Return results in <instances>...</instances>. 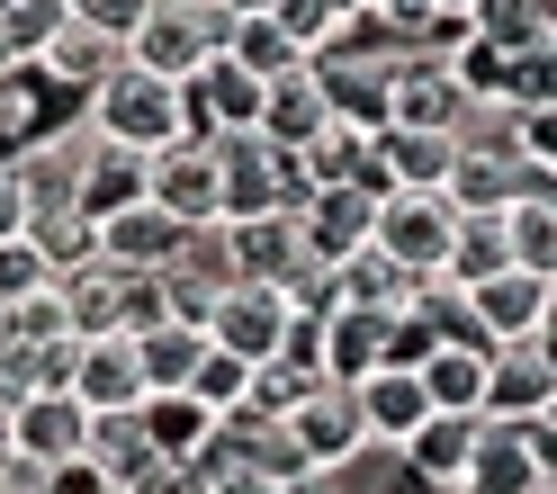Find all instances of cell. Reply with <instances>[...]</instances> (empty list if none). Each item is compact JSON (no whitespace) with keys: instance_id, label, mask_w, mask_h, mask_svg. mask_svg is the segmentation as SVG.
Masks as SVG:
<instances>
[{"instance_id":"obj_1","label":"cell","mask_w":557,"mask_h":494,"mask_svg":"<svg viewBox=\"0 0 557 494\" xmlns=\"http://www.w3.org/2000/svg\"><path fill=\"white\" fill-rule=\"evenodd\" d=\"M82 126L99 135V145H117V153H162L171 135H189L181 82H162V73H145V63L117 54V73L82 90Z\"/></svg>"},{"instance_id":"obj_2","label":"cell","mask_w":557,"mask_h":494,"mask_svg":"<svg viewBox=\"0 0 557 494\" xmlns=\"http://www.w3.org/2000/svg\"><path fill=\"white\" fill-rule=\"evenodd\" d=\"M207 153H216V217L243 225V217H297L306 198H315V181H306L297 153H278L270 135H207Z\"/></svg>"},{"instance_id":"obj_3","label":"cell","mask_w":557,"mask_h":494,"mask_svg":"<svg viewBox=\"0 0 557 494\" xmlns=\"http://www.w3.org/2000/svg\"><path fill=\"white\" fill-rule=\"evenodd\" d=\"M225 37H234V18L216 0H145V18H135V37H126V63H145L162 82H189L198 63L225 54Z\"/></svg>"},{"instance_id":"obj_4","label":"cell","mask_w":557,"mask_h":494,"mask_svg":"<svg viewBox=\"0 0 557 494\" xmlns=\"http://www.w3.org/2000/svg\"><path fill=\"white\" fill-rule=\"evenodd\" d=\"M449 225H459V207H449L441 189H387V198H377V217H369V252H387L413 279H441Z\"/></svg>"},{"instance_id":"obj_5","label":"cell","mask_w":557,"mask_h":494,"mask_svg":"<svg viewBox=\"0 0 557 494\" xmlns=\"http://www.w3.org/2000/svg\"><path fill=\"white\" fill-rule=\"evenodd\" d=\"M468 306V324L476 342L495 350V342H531L557 324V270H495V279H476V288H459Z\"/></svg>"},{"instance_id":"obj_6","label":"cell","mask_w":557,"mask_h":494,"mask_svg":"<svg viewBox=\"0 0 557 494\" xmlns=\"http://www.w3.org/2000/svg\"><path fill=\"white\" fill-rule=\"evenodd\" d=\"M459 494H548V422H485L476 413Z\"/></svg>"},{"instance_id":"obj_7","label":"cell","mask_w":557,"mask_h":494,"mask_svg":"<svg viewBox=\"0 0 557 494\" xmlns=\"http://www.w3.org/2000/svg\"><path fill=\"white\" fill-rule=\"evenodd\" d=\"M288 324H297V306L278 297V288H261V279H234V288H225L216 306H207V342H216L225 360H243V369L278 360Z\"/></svg>"},{"instance_id":"obj_8","label":"cell","mask_w":557,"mask_h":494,"mask_svg":"<svg viewBox=\"0 0 557 494\" xmlns=\"http://www.w3.org/2000/svg\"><path fill=\"white\" fill-rule=\"evenodd\" d=\"M82 432H90V413L63 396V386H37V396L0 405V449L27 458V468H63V458H82Z\"/></svg>"},{"instance_id":"obj_9","label":"cell","mask_w":557,"mask_h":494,"mask_svg":"<svg viewBox=\"0 0 557 494\" xmlns=\"http://www.w3.org/2000/svg\"><path fill=\"white\" fill-rule=\"evenodd\" d=\"M288 449L306 458V468H351V458L369 449V432H360V405H351V386H333V378H315L306 396L288 405Z\"/></svg>"},{"instance_id":"obj_10","label":"cell","mask_w":557,"mask_h":494,"mask_svg":"<svg viewBox=\"0 0 557 494\" xmlns=\"http://www.w3.org/2000/svg\"><path fill=\"white\" fill-rule=\"evenodd\" d=\"M145 198L171 225H225L216 217V153H207V135H171L162 153H145Z\"/></svg>"},{"instance_id":"obj_11","label":"cell","mask_w":557,"mask_h":494,"mask_svg":"<svg viewBox=\"0 0 557 494\" xmlns=\"http://www.w3.org/2000/svg\"><path fill=\"white\" fill-rule=\"evenodd\" d=\"M548 396H557V369H548V333L531 342H495L485 350V422H548Z\"/></svg>"},{"instance_id":"obj_12","label":"cell","mask_w":557,"mask_h":494,"mask_svg":"<svg viewBox=\"0 0 557 494\" xmlns=\"http://www.w3.org/2000/svg\"><path fill=\"white\" fill-rule=\"evenodd\" d=\"M63 396H73L82 413H117V405H145L135 333H73V369H63Z\"/></svg>"},{"instance_id":"obj_13","label":"cell","mask_w":557,"mask_h":494,"mask_svg":"<svg viewBox=\"0 0 557 494\" xmlns=\"http://www.w3.org/2000/svg\"><path fill=\"white\" fill-rule=\"evenodd\" d=\"M171 243H181V225H171L153 198H126V207H109V217H90V261H109L126 279H153L171 261Z\"/></svg>"},{"instance_id":"obj_14","label":"cell","mask_w":557,"mask_h":494,"mask_svg":"<svg viewBox=\"0 0 557 494\" xmlns=\"http://www.w3.org/2000/svg\"><path fill=\"white\" fill-rule=\"evenodd\" d=\"M468 441H476V413H423V422L396 441L405 485H413V494H459V477H468Z\"/></svg>"},{"instance_id":"obj_15","label":"cell","mask_w":557,"mask_h":494,"mask_svg":"<svg viewBox=\"0 0 557 494\" xmlns=\"http://www.w3.org/2000/svg\"><path fill=\"white\" fill-rule=\"evenodd\" d=\"M387 350H396V314H369V306H324V314H315V369H324L333 386L369 378Z\"/></svg>"},{"instance_id":"obj_16","label":"cell","mask_w":557,"mask_h":494,"mask_svg":"<svg viewBox=\"0 0 557 494\" xmlns=\"http://www.w3.org/2000/svg\"><path fill=\"white\" fill-rule=\"evenodd\" d=\"M459 109H468V90H459V73H449V63H432V54H405L396 73H387V126L449 135V126H459Z\"/></svg>"},{"instance_id":"obj_17","label":"cell","mask_w":557,"mask_h":494,"mask_svg":"<svg viewBox=\"0 0 557 494\" xmlns=\"http://www.w3.org/2000/svg\"><path fill=\"white\" fill-rule=\"evenodd\" d=\"M181 118H189V135H243L261 118V82L216 54V63H198V73L181 82Z\"/></svg>"},{"instance_id":"obj_18","label":"cell","mask_w":557,"mask_h":494,"mask_svg":"<svg viewBox=\"0 0 557 494\" xmlns=\"http://www.w3.org/2000/svg\"><path fill=\"white\" fill-rule=\"evenodd\" d=\"M369 217H377V198H360V189H315V198H306L297 207V243H306V261H351L360 252V243H369Z\"/></svg>"},{"instance_id":"obj_19","label":"cell","mask_w":557,"mask_h":494,"mask_svg":"<svg viewBox=\"0 0 557 494\" xmlns=\"http://www.w3.org/2000/svg\"><path fill=\"white\" fill-rule=\"evenodd\" d=\"M333 126V109H324V90H315V73H278V82H261V118H252V135H270L278 153H306L315 135Z\"/></svg>"},{"instance_id":"obj_20","label":"cell","mask_w":557,"mask_h":494,"mask_svg":"<svg viewBox=\"0 0 557 494\" xmlns=\"http://www.w3.org/2000/svg\"><path fill=\"white\" fill-rule=\"evenodd\" d=\"M413 386L432 413H476L485 405V342H423L413 350Z\"/></svg>"},{"instance_id":"obj_21","label":"cell","mask_w":557,"mask_h":494,"mask_svg":"<svg viewBox=\"0 0 557 494\" xmlns=\"http://www.w3.org/2000/svg\"><path fill=\"white\" fill-rule=\"evenodd\" d=\"M351 405H360V432H369L377 449H396L413 422L432 413V405H423V386H413V369H396V360H377L369 378H351Z\"/></svg>"},{"instance_id":"obj_22","label":"cell","mask_w":557,"mask_h":494,"mask_svg":"<svg viewBox=\"0 0 557 494\" xmlns=\"http://www.w3.org/2000/svg\"><path fill=\"white\" fill-rule=\"evenodd\" d=\"M117 54H126L117 37H99V27H73V18H63L54 37L37 46V63H27V73H46V82H63V90L82 99L90 82H109V73H117Z\"/></svg>"},{"instance_id":"obj_23","label":"cell","mask_w":557,"mask_h":494,"mask_svg":"<svg viewBox=\"0 0 557 494\" xmlns=\"http://www.w3.org/2000/svg\"><path fill=\"white\" fill-rule=\"evenodd\" d=\"M82 458H90V468L99 477H109V485H126L135 468H153V432H145V405H117V413H90V432H82Z\"/></svg>"},{"instance_id":"obj_24","label":"cell","mask_w":557,"mask_h":494,"mask_svg":"<svg viewBox=\"0 0 557 494\" xmlns=\"http://www.w3.org/2000/svg\"><path fill=\"white\" fill-rule=\"evenodd\" d=\"M413 288H423V279H413V270H396L387 252H369V243H360L351 261H333V306H369V314H405V306H413Z\"/></svg>"},{"instance_id":"obj_25","label":"cell","mask_w":557,"mask_h":494,"mask_svg":"<svg viewBox=\"0 0 557 494\" xmlns=\"http://www.w3.org/2000/svg\"><path fill=\"white\" fill-rule=\"evenodd\" d=\"M449 135H423V126H377V171L387 189H441L449 181Z\"/></svg>"},{"instance_id":"obj_26","label":"cell","mask_w":557,"mask_h":494,"mask_svg":"<svg viewBox=\"0 0 557 494\" xmlns=\"http://www.w3.org/2000/svg\"><path fill=\"white\" fill-rule=\"evenodd\" d=\"M198 350H207V333H198V324H145V333H135V369H145V396H181L189 369H198Z\"/></svg>"},{"instance_id":"obj_27","label":"cell","mask_w":557,"mask_h":494,"mask_svg":"<svg viewBox=\"0 0 557 494\" xmlns=\"http://www.w3.org/2000/svg\"><path fill=\"white\" fill-rule=\"evenodd\" d=\"M504 252L512 270H557V189H531L504 207Z\"/></svg>"},{"instance_id":"obj_28","label":"cell","mask_w":557,"mask_h":494,"mask_svg":"<svg viewBox=\"0 0 557 494\" xmlns=\"http://www.w3.org/2000/svg\"><path fill=\"white\" fill-rule=\"evenodd\" d=\"M225 63H243V73H252V82H278V73H297V46L288 37H278V27H270V10L261 18H234V37H225Z\"/></svg>"},{"instance_id":"obj_29","label":"cell","mask_w":557,"mask_h":494,"mask_svg":"<svg viewBox=\"0 0 557 494\" xmlns=\"http://www.w3.org/2000/svg\"><path fill=\"white\" fill-rule=\"evenodd\" d=\"M18 234L37 243L54 270H82V261H90V217H82V207H27Z\"/></svg>"},{"instance_id":"obj_30","label":"cell","mask_w":557,"mask_h":494,"mask_svg":"<svg viewBox=\"0 0 557 494\" xmlns=\"http://www.w3.org/2000/svg\"><path fill=\"white\" fill-rule=\"evenodd\" d=\"M243 386H252V369H243V360H225V350L216 342H207L198 350V369H189V386H181V396L207 413V422H216V413H234L243 405Z\"/></svg>"},{"instance_id":"obj_31","label":"cell","mask_w":557,"mask_h":494,"mask_svg":"<svg viewBox=\"0 0 557 494\" xmlns=\"http://www.w3.org/2000/svg\"><path fill=\"white\" fill-rule=\"evenodd\" d=\"M504 109H557V73H548V46H521L504 54V82H495Z\"/></svg>"},{"instance_id":"obj_32","label":"cell","mask_w":557,"mask_h":494,"mask_svg":"<svg viewBox=\"0 0 557 494\" xmlns=\"http://www.w3.org/2000/svg\"><path fill=\"white\" fill-rule=\"evenodd\" d=\"M145 432H153L162 458H189V449L207 441V413H198L189 396H145Z\"/></svg>"},{"instance_id":"obj_33","label":"cell","mask_w":557,"mask_h":494,"mask_svg":"<svg viewBox=\"0 0 557 494\" xmlns=\"http://www.w3.org/2000/svg\"><path fill=\"white\" fill-rule=\"evenodd\" d=\"M37 288H54V261L27 234H0V306H18V297H37Z\"/></svg>"},{"instance_id":"obj_34","label":"cell","mask_w":557,"mask_h":494,"mask_svg":"<svg viewBox=\"0 0 557 494\" xmlns=\"http://www.w3.org/2000/svg\"><path fill=\"white\" fill-rule=\"evenodd\" d=\"M54 27H63V0H10V10H0V37H10L18 63H37V46L54 37Z\"/></svg>"},{"instance_id":"obj_35","label":"cell","mask_w":557,"mask_h":494,"mask_svg":"<svg viewBox=\"0 0 557 494\" xmlns=\"http://www.w3.org/2000/svg\"><path fill=\"white\" fill-rule=\"evenodd\" d=\"M270 27H278L297 54H315V46L333 37V0H270Z\"/></svg>"},{"instance_id":"obj_36","label":"cell","mask_w":557,"mask_h":494,"mask_svg":"<svg viewBox=\"0 0 557 494\" xmlns=\"http://www.w3.org/2000/svg\"><path fill=\"white\" fill-rule=\"evenodd\" d=\"M63 18L73 27H99V37H135V18H145V0H63Z\"/></svg>"},{"instance_id":"obj_37","label":"cell","mask_w":557,"mask_h":494,"mask_svg":"<svg viewBox=\"0 0 557 494\" xmlns=\"http://www.w3.org/2000/svg\"><path fill=\"white\" fill-rule=\"evenodd\" d=\"M117 494H207V477H198V458H153V468H135Z\"/></svg>"},{"instance_id":"obj_38","label":"cell","mask_w":557,"mask_h":494,"mask_svg":"<svg viewBox=\"0 0 557 494\" xmlns=\"http://www.w3.org/2000/svg\"><path fill=\"white\" fill-rule=\"evenodd\" d=\"M27 494H117V485L99 477L90 458H63V468H37V485H27Z\"/></svg>"},{"instance_id":"obj_39","label":"cell","mask_w":557,"mask_h":494,"mask_svg":"<svg viewBox=\"0 0 557 494\" xmlns=\"http://www.w3.org/2000/svg\"><path fill=\"white\" fill-rule=\"evenodd\" d=\"M18 225H27V189H18L10 153H0V234H18Z\"/></svg>"},{"instance_id":"obj_40","label":"cell","mask_w":557,"mask_h":494,"mask_svg":"<svg viewBox=\"0 0 557 494\" xmlns=\"http://www.w3.org/2000/svg\"><path fill=\"white\" fill-rule=\"evenodd\" d=\"M27 485H37V468H27V458H10V449H0V494H27Z\"/></svg>"},{"instance_id":"obj_41","label":"cell","mask_w":557,"mask_h":494,"mask_svg":"<svg viewBox=\"0 0 557 494\" xmlns=\"http://www.w3.org/2000/svg\"><path fill=\"white\" fill-rule=\"evenodd\" d=\"M216 10H225V18H261L270 0H216Z\"/></svg>"},{"instance_id":"obj_42","label":"cell","mask_w":557,"mask_h":494,"mask_svg":"<svg viewBox=\"0 0 557 494\" xmlns=\"http://www.w3.org/2000/svg\"><path fill=\"white\" fill-rule=\"evenodd\" d=\"M342 10H387V0H333V18H342Z\"/></svg>"},{"instance_id":"obj_43","label":"cell","mask_w":557,"mask_h":494,"mask_svg":"<svg viewBox=\"0 0 557 494\" xmlns=\"http://www.w3.org/2000/svg\"><path fill=\"white\" fill-rule=\"evenodd\" d=\"M10 73H18V54H10V37H0V82H10Z\"/></svg>"}]
</instances>
